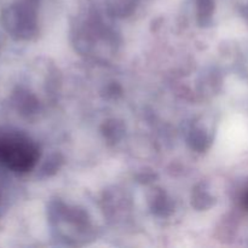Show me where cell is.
Masks as SVG:
<instances>
[{
    "mask_svg": "<svg viewBox=\"0 0 248 248\" xmlns=\"http://www.w3.org/2000/svg\"><path fill=\"white\" fill-rule=\"evenodd\" d=\"M38 159V149L27 138L17 135L0 136V162L12 171L31 170Z\"/></svg>",
    "mask_w": 248,
    "mask_h": 248,
    "instance_id": "6da1fadb",
    "label": "cell"
}]
</instances>
